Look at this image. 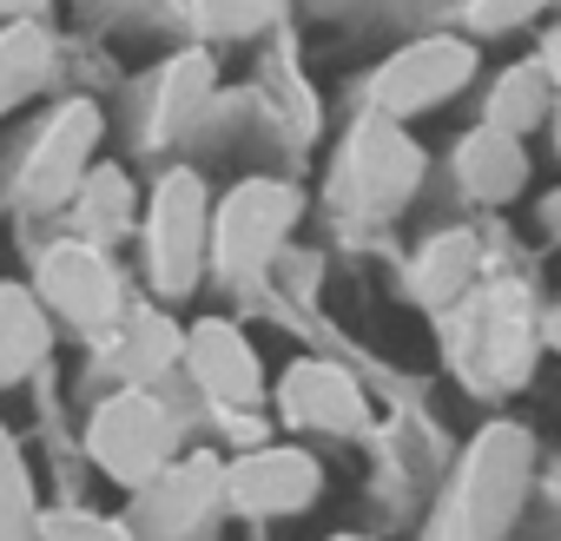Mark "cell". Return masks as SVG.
Wrapping results in <instances>:
<instances>
[{
  "instance_id": "9c48e42d",
  "label": "cell",
  "mask_w": 561,
  "mask_h": 541,
  "mask_svg": "<svg viewBox=\"0 0 561 541\" xmlns=\"http://www.w3.org/2000/svg\"><path fill=\"white\" fill-rule=\"evenodd\" d=\"M271 403L291 429H318V436H357L370 423V396L364 383L331 364V357H298L285 377L271 383Z\"/></svg>"
},
{
  "instance_id": "ba28073f",
  "label": "cell",
  "mask_w": 561,
  "mask_h": 541,
  "mask_svg": "<svg viewBox=\"0 0 561 541\" xmlns=\"http://www.w3.org/2000/svg\"><path fill=\"white\" fill-rule=\"evenodd\" d=\"M324 488V469L311 449L298 442H264V449H244L231 469H225V502L251 521H277V515H305Z\"/></svg>"
},
{
  "instance_id": "7402d4cb",
  "label": "cell",
  "mask_w": 561,
  "mask_h": 541,
  "mask_svg": "<svg viewBox=\"0 0 561 541\" xmlns=\"http://www.w3.org/2000/svg\"><path fill=\"white\" fill-rule=\"evenodd\" d=\"M277 14V0H192V27L205 41H244Z\"/></svg>"
},
{
  "instance_id": "277c9868",
  "label": "cell",
  "mask_w": 561,
  "mask_h": 541,
  "mask_svg": "<svg viewBox=\"0 0 561 541\" xmlns=\"http://www.w3.org/2000/svg\"><path fill=\"white\" fill-rule=\"evenodd\" d=\"M423 185V146L403 133V119L390 113H364L344 139V159H337V192L364 211V218H390L416 198Z\"/></svg>"
},
{
  "instance_id": "d4e9b609",
  "label": "cell",
  "mask_w": 561,
  "mask_h": 541,
  "mask_svg": "<svg viewBox=\"0 0 561 541\" xmlns=\"http://www.w3.org/2000/svg\"><path fill=\"white\" fill-rule=\"evenodd\" d=\"M47 0H0V21H34Z\"/></svg>"
},
{
  "instance_id": "4fadbf2b",
  "label": "cell",
  "mask_w": 561,
  "mask_h": 541,
  "mask_svg": "<svg viewBox=\"0 0 561 541\" xmlns=\"http://www.w3.org/2000/svg\"><path fill=\"white\" fill-rule=\"evenodd\" d=\"M476 270H482V244L476 231H436L416 257H410V298L423 311H456L476 291Z\"/></svg>"
},
{
  "instance_id": "6da1fadb",
  "label": "cell",
  "mask_w": 561,
  "mask_h": 541,
  "mask_svg": "<svg viewBox=\"0 0 561 541\" xmlns=\"http://www.w3.org/2000/svg\"><path fill=\"white\" fill-rule=\"evenodd\" d=\"M87 456L133 495H146L172 456H179V429H172V410L146 390V383H119L113 396L93 403L87 416Z\"/></svg>"
},
{
  "instance_id": "52a82bcc",
  "label": "cell",
  "mask_w": 561,
  "mask_h": 541,
  "mask_svg": "<svg viewBox=\"0 0 561 541\" xmlns=\"http://www.w3.org/2000/svg\"><path fill=\"white\" fill-rule=\"evenodd\" d=\"M34 291H41V304H47L60 324H80V331L119 324V304H126L119 264H113L106 244H93V238H60V244L41 257V270H34Z\"/></svg>"
},
{
  "instance_id": "ac0fdd59",
  "label": "cell",
  "mask_w": 561,
  "mask_h": 541,
  "mask_svg": "<svg viewBox=\"0 0 561 541\" xmlns=\"http://www.w3.org/2000/svg\"><path fill=\"white\" fill-rule=\"evenodd\" d=\"M54 73V34L41 21H8L0 27V113L27 106Z\"/></svg>"
},
{
  "instance_id": "d6986e66",
  "label": "cell",
  "mask_w": 561,
  "mask_h": 541,
  "mask_svg": "<svg viewBox=\"0 0 561 541\" xmlns=\"http://www.w3.org/2000/svg\"><path fill=\"white\" fill-rule=\"evenodd\" d=\"M211 495H225V469L211 462V456H192L185 469H165L152 488H146V502H152V528H192L198 515H205V502Z\"/></svg>"
},
{
  "instance_id": "cb8c5ba5",
  "label": "cell",
  "mask_w": 561,
  "mask_h": 541,
  "mask_svg": "<svg viewBox=\"0 0 561 541\" xmlns=\"http://www.w3.org/2000/svg\"><path fill=\"white\" fill-rule=\"evenodd\" d=\"M548 8H561V0H469V27L476 34H508V27L541 21Z\"/></svg>"
},
{
  "instance_id": "4316f807",
  "label": "cell",
  "mask_w": 561,
  "mask_h": 541,
  "mask_svg": "<svg viewBox=\"0 0 561 541\" xmlns=\"http://www.w3.org/2000/svg\"><path fill=\"white\" fill-rule=\"evenodd\" d=\"M554 126H561V113H554Z\"/></svg>"
},
{
  "instance_id": "5bb4252c",
  "label": "cell",
  "mask_w": 561,
  "mask_h": 541,
  "mask_svg": "<svg viewBox=\"0 0 561 541\" xmlns=\"http://www.w3.org/2000/svg\"><path fill=\"white\" fill-rule=\"evenodd\" d=\"M54 350V311L27 285H0V383H21Z\"/></svg>"
},
{
  "instance_id": "5b68a950",
  "label": "cell",
  "mask_w": 561,
  "mask_h": 541,
  "mask_svg": "<svg viewBox=\"0 0 561 541\" xmlns=\"http://www.w3.org/2000/svg\"><path fill=\"white\" fill-rule=\"evenodd\" d=\"M100 139H106V119H100L93 100L54 106L47 126H41L34 146H27V165H21V179H14V198H21L27 211H60V205H73L80 179L100 165Z\"/></svg>"
},
{
  "instance_id": "8fae6325",
  "label": "cell",
  "mask_w": 561,
  "mask_h": 541,
  "mask_svg": "<svg viewBox=\"0 0 561 541\" xmlns=\"http://www.w3.org/2000/svg\"><path fill=\"white\" fill-rule=\"evenodd\" d=\"M522 475H528V442L515 429H489L482 449L469 456V482H462V521L476 534H489L495 521L515 515V495H522Z\"/></svg>"
},
{
  "instance_id": "603a6c76",
  "label": "cell",
  "mask_w": 561,
  "mask_h": 541,
  "mask_svg": "<svg viewBox=\"0 0 561 541\" xmlns=\"http://www.w3.org/2000/svg\"><path fill=\"white\" fill-rule=\"evenodd\" d=\"M41 541H139V534H133V521H119V515L47 508V515H41Z\"/></svg>"
},
{
  "instance_id": "7c38bea8",
  "label": "cell",
  "mask_w": 561,
  "mask_h": 541,
  "mask_svg": "<svg viewBox=\"0 0 561 541\" xmlns=\"http://www.w3.org/2000/svg\"><path fill=\"white\" fill-rule=\"evenodd\" d=\"M456 185L476 198V205H508L522 185H528V139L482 119L456 139Z\"/></svg>"
},
{
  "instance_id": "8992f818",
  "label": "cell",
  "mask_w": 561,
  "mask_h": 541,
  "mask_svg": "<svg viewBox=\"0 0 561 541\" xmlns=\"http://www.w3.org/2000/svg\"><path fill=\"white\" fill-rule=\"evenodd\" d=\"M469 80H476V47H469L462 34H423V41L397 47V54L370 73V113H390V119L436 113V106H449Z\"/></svg>"
},
{
  "instance_id": "3957f363",
  "label": "cell",
  "mask_w": 561,
  "mask_h": 541,
  "mask_svg": "<svg viewBox=\"0 0 561 541\" xmlns=\"http://www.w3.org/2000/svg\"><path fill=\"white\" fill-rule=\"evenodd\" d=\"M305 198L285 179H238L218 205H211V264L225 278H264L285 251L291 225H298Z\"/></svg>"
},
{
  "instance_id": "484cf974",
  "label": "cell",
  "mask_w": 561,
  "mask_h": 541,
  "mask_svg": "<svg viewBox=\"0 0 561 541\" xmlns=\"http://www.w3.org/2000/svg\"><path fill=\"white\" fill-rule=\"evenodd\" d=\"M331 541H370V534H331Z\"/></svg>"
},
{
  "instance_id": "44dd1931",
  "label": "cell",
  "mask_w": 561,
  "mask_h": 541,
  "mask_svg": "<svg viewBox=\"0 0 561 541\" xmlns=\"http://www.w3.org/2000/svg\"><path fill=\"white\" fill-rule=\"evenodd\" d=\"M27 534H41L34 475H27V456H21L14 429L0 423V541H27Z\"/></svg>"
},
{
  "instance_id": "30bf717a",
  "label": "cell",
  "mask_w": 561,
  "mask_h": 541,
  "mask_svg": "<svg viewBox=\"0 0 561 541\" xmlns=\"http://www.w3.org/2000/svg\"><path fill=\"white\" fill-rule=\"evenodd\" d=\"M185 370H192V383H198L211 403H225V410H244V403H257V396L271 390L257 344H251L231 318H198V324L185 331Z\"/></svg>"
},
{
  "instance_id": "7a4b0ae2",
  "label": "cell",
  "mask_w": 561,
  "mask_h": 541,
  "mask_svg": "<svg viewBox=\"0 0 561 541\" xmlns=\"http://www.w3.org/2000/svg\"><path fill=\"white\" fill-rule=\"evenodd\" d=\"M211 257V192L192 165H172L146 198V270L159 298H185Z\"/></svg>"
},
{
  "instance_id": "ffe728a7",
  "label": "cell",
  "mask_w": 561,
  "mask_h": 541,
  "mask_svg": "<svg viewBox=\"0 0 561 541\" xmlns=\"http://www.w3.org/2000/svg\"><path fill=\"white\" fill-rule=\"evenodd\" d=\"M211 87H218V67H211V54H205V47H185L179 60H165V73H159V100H152L159 133H172V126L198 119V113H205V100H211Z\"/></svg>"
},
{
  "instance_id": "e0dca14e",
  "label": "cell",
  "mask_w": 561,
  "mask_h": 541,
  "mask_svg": "<svg viewBox=\"0 0 561 541\" xmlns=\"http://www.w3.org/2000/svg\"><path fill=\"white\" fill-rule=\"evenodd\" d=\"M554 113H561V87H554V73L541 67V60H515V67H502V80L489 87V119L495 126H508V133H535V126H554Z\"/></svg>"
},
{
  "instance_id": "2e32d148",
  "label": "cell",
  "mask_w": 561,
  "mask_h": 541,
  "mask_svg": "<svg viewBox=\"0 0 561 541\" xmlns=\"http://www.w3.org/2000/svg\"><path fill=\"white\" fill-rule=\"evenodd\" d=\"M185 364V324H172L165 311H133L119 318V337H113V370L126 383H152L165 370Z\"/></svg>"
},
{
  "instance_id": "9a60e30c",
  "label": "cell",
  "mask_w": 561,
  "mask_h": 541,
  "mask_svg": "<svg viewBox=\"0 0 561 541\" xmlns=\"http://www.w3.org/2000/svg\"><path fill=\"white\" fill-rule=\"evenodd\" d=\"M73 211H80V238H93V244H113V238H126L133 225H146L139 185H133V172L113 165V159H100V165L80 179Z\"/></svg>"
}]
</instances>
